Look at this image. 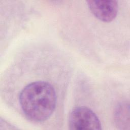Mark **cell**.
Here are the masks:
<instances>
[{"label":"cell","mask_w":130,"mask_h":130,"mask_svg":"<svg viewBox=\"0 0 130 130\" xmlns=\"http://www.w3.org/2000/svg\"><path fill=\"white\" fill-rule=\"evenodd\" d=\"M56 94L54 87L43 80L30 82L19 93L18 102L25 116L30 121L41 122L53 114L56 105Z\"/></svg>","instance_id":"6da1fadb"},{"label":"cell","mask_w":130,"mask_h":130,"mask_svg":"<svg viewBox=\"0 0 130 130\" xmlns=\"http://www.w3.org/2000/svg\"><path fill=\"white\" fill-rule=\"evenodd\" d=\"M68 125L71 130L102 129L101 121L96 114L84 106L74 108L69 117Z\"/></svg>","instance_id":"7a4b0ae2"},{"label":"cell","mask_w":130,"mask_h":130,"mask_svg":"<svg viewBox=\"0 0 130 130\" xmlns=\"http://www.w3.org/2000/svg\"><path fill=\"white\" fill-rule=\"evenodd\" d=\"M88 7L93 15L104 22L112 21L116 17L118 6L115 1H87Z\"/></svg>","instance_id":"3957f363"},{"label":"cell","mask_w":130,"mask_h":130,"mask_svg":"<svg viewBox=\"0 0 130 130\" xmlns=\"http://www.w3.org/2000/svg\"><path fill=\"white\" fill-rule=\"evenodd\" d=\"M115 118L118 126L122 129L123 126H127L126 123L129 124V106L126 104L119 105L115 110Z\"/></svg>","instance_id":"277c9868"}]
</instances>
